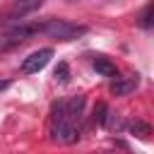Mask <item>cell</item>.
<instances>
[{"mask_svg": "<svg viewBox=\"0 0 154 154\" xmlns=\"http://www.w3.org/2000/svg\"><path fill=\"white\" fill-rule=\"evenodd\" d=\"M51 58H53V48H38V51H34L29 58H24L22 72H24V75H34V72L43 70V67L48 65Z\"/></svg>", "mask_w": 154, "mask_h": 154, "instance_id": "obj_3", "label": "cell"}, {"mask_svg": "<svg viewBox=\"0 0 154 154\" xmlns=\"http://www.w3.org/2000/svg\"><path fill=\"white\" fill-rule=\"evenodd\" d=\"M137 82H140L137 75H135V77H120V79L116 77V82L111 84V94H113V96H128L130 91H135Z\"/></svg>", "mask_w": 154, "mask_h": 154, "instance_id": "obj_4", "label": "cell"}, {"mask_svg": "<svg viewBox=\"0 0 154 154\" xmlns=\"http://www.w3.org/2000/svg\"><path fill=\"white\" fill-rule=\"evenodd\" d=\"M51 140L58 144H72L79 140V130L75 125V120L65 113V103H55L53 106V116H51Z\"/></svg>", "mask_w": 154, "mask_h": 154, "instance_id": "obj_1", "label": "cell"}, {"mask_svg": "<svg viewBox=\"0 0 154 154\" xmlns=\"http://www.w3.org/2000/svg\"><path fill=\"white\" fill-rule=\"evenodd\" d=\"M130 130H132L135 135H140V137H147V135H149V125H147L144 120H132V123H130Z\"/></svg>", "mask_w": 154, "mask_h": 154, "instance_id": "obj_8", "label": "cell"}, {"mask_svg": "<svg viewBox=\"0 0 154 154\" xmlns=\"http://www.w3.org/2000/svg\"><path fill=\"white\" fill-rule=\"evenodd\" d=\"M101 125H106L108 130H123V120H120V116L118 113H113V111H108L106 108V116H103V120H101Z\"/></svg>", "mask_w": 154, "mask_h": 154, "instance_id": "obj_6", "label": "cell"}, {"mask_svg": "<svg viewBox=\"0 0 154 154\" xmlns=\"http://www.w3.org/2000/svg\"><path fill=\"white\" fill-rule=\"evenodd\" d=\"M103 116H106V103H96V108H94V123H99V125H101Z\"/></svg>", "mask_w": 154, "mask_h": 154, "instance_id": "obj_9", "label": "cell"}, {"mask_svg": "<svg viewBox=\"0 0 154 154\" xmlns=\"http://www.w3.org/2000/svg\"><path fill=\"white\" fill-rule=\"evenodd\" d=\"M53 77H55L58 82H67V79H70V67H67V63H58V67L53 70Z\"/></svg>", "mask_w": 154, "mask_h": 154, "instance_id": "obj_7", "label": "cell"}, {"mask_svg": "<svg viewBox=\"0 0 154 154\" xmlns=\"http://www.w3.org/2000/svg\"><path fill=\"white\" fill-rule=\"evenodd\" d=\"M94 70H96L99 75H103V77H116V75H118L116 65H113L111 60H106V58H94Z\"/></svg>", "mask_w": 154, "mask_h": 154, "instance_id": "obj_5", "label": "cell"}, {"mask_svg": "<svg viewBox=\"0 0 154 154\" xmlns=\"http://www.w3.org/2000/svg\"><path fill=\"white\" fill-rule=\"evenodd\" d=\"M144 29H149L152 26V5H147V10H144V14H142V22H140Z\"/></svg>", "mask_w": 154, "mask_h": 154, "instance_id": "obj_10", "label": "cell"}, {"mask_svg": "<svg viewBox=\"0 0 154 154\" xmlns=\"http://www.w3.org/2000/svg\"><path fill=\"white\" fill-rule=\"evenodd\" d=\"M7 87H10V82H7V79H0V91H2V89H7Z\"/></svg>", "mask_w": 154, "mask_h": 154, "instance_id": "obj_11", "label": "cell"}, {"mask_svg": "<svg viewBox=\"0 0 154 154\" xmlns=\"http://www.w3.org/2000/svg\"><path fill=\"white\" fill-rule=\"evenodd\" d=\"M36 31L48 34V36H53V38L70 41V38H75V36H82L87 29H84V26H75V24H70V22H65V19H48L46 24H36Z\"/></svg>", "mask_w": 154, "mask_h": 154, "instance_id": "obj_2", "label": "cell"}]
</instances>
